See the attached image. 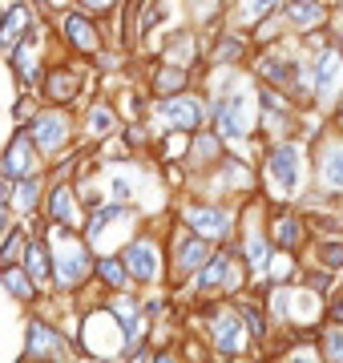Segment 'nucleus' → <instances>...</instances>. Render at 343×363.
<instances>
[{
    "instance_id": "obj_2",
    "label": "nucleus",
    "mask_w": 343,
    "mask_h": 363,
    "mask_svg": "<svg viewBox=\"0 0 343 363\" xmlns=\"http://www.w3.org/2000/svg\"><path fill=\"white\" fill-rule=\"evenodd\" d=\"M254 125V101L247 89L238 93H223L218 101H214V133L226 138V142H235V138H247Z\"/></svg>"
},
{
    "instance_id": "obj_15",
    "label": "nucleus",
    "mask_w": 343,
    "mask_h": 363,
    "mask_svg": "<svg viewBox=\"0 0 343 363\" xmlns=\"http://www.w3.org/2000/svg\"><path fill=\"white\" fill-rule=\"evenodd\" d=\"M315 174L327 190H343V138L339 142H327L319 150V162H315Z\"/></svg>"
},
{
    "instance_id": "obj_6",
    "label": "nucleus",
    "mask_w": 343,
    "mask_h": 363,
    "mask_svg": "<svg viewBox=\"0 0 343 363\" xmlns=\"http://www.w3.org/2000/svg\"><path fill=\"white\" fill-rule=\"evenodd\" d=\"M275 315L291 327H307L319 319V295L311 291H275Z\"/></svg>"
},
{
    "instance_id": "obj_19",
    "label": "nucleus",
    "mask_w": 343,
    "mask_h": 363,
    "mask_svg": "<svg viewBox=\"0 0 343 363\" xmlns=\"http://www.w3.org/2000/svg\"><path fill=\"white\" fill-rule=\"evenodd\" d=\"M0 283H4V291H9L13 298H21V303H28V298L37 295V291H33V274H28L25 267H13V262H4Z\"/></svg>"
},
{
    "instance_id": "obj_32",
    "label": "nucleus",
    "mask_w": 343,
    "mask_h": 363,
    "mask_svg": "<svg viewBox=\"0 0 343 363\" xmlns=\"http://www.w3.org/2000/svg\"><path fill=\"white\" fill-rule=\"evenodd\" d=\"M178 85H186V65H170L158 81H154V89L158 93H170V89H178Z\"/></svg>"
},
{
    "instance_id": "obj_28",
    "label": "nucleus",
    "mask_w": 343,
    "mask_h": 363,
    "mask_svg": "<svg viewBox=\"0 0 343 363\" xmlns=\"http://www.w3.org/2000/svg\"><path fill=\"white\" fill-rule=\"evenodd\" d=\"M85 130H89L93 138H109V133H113V113H109L106 105H93L89 117H85Z\"/></svg>"
},
{
    "instance_id": "obj_33",
    "label": "nucleus",
    "mask_w": 343,
    "mask_h": 363,
    "mask_svg": "<svg viewBox=\"0 0 343 363\" xmlns=\"http://www.w3.org/2000/svg\"><path fill=\"white\" fill-rule=\"evenodd\" d=\"M242 323H247L251 339H263L266 335V323H263V311H259V307H247V303H242Z\"/></svg>"
},
{
    "instance_id": "obj_21",
    "label": "nucleus",
    "mask_w": 343,
    "mask_h": 363,
    "mask_svg": "<svg viewBox=\"0 0 343 363\" xmlns=\"http://www.w3.org/2000/svg\"><path fill=\"white\" fill-rule=\"evenodd\" d=\"M45 210H49L53 222L73 226V190H69V186H53V190L45 194Z\"/></svg>"
},
{
    "instance_id": "obj_1",
    "label": "nucleus",
    "mask_w": 343,
    "mask_h": 363,
    "mask_svg": "<svg viewBox=\"0 0 343 363\" xmlns=\"http://www.w3.org/2000/svg\"><path fill=\"white\" fill-rule=\"evenodd\" d=\"M49 247H53V262H57V271H53V286L57 291H73V286L89 274V238L81 242L77 234L69 230L65 222H53L49 226Z\"/></svg>"
},
{
    "instance_id": "obj_29",
    "label": "nucleus",
    "mask_w": 343,
    "mask_h": 363,
    "mask_svg": "<svg viewBox=\"0 0 343 363\" xmlns=\"http://www.w3.org/2000/svg\"><path fill=\"white\" fill-rule=\"evenodd\" d=\"M291 73H295V65H291L287 57H266V61H263V77L275 81V85H287Z\"/></svg>"
},
{
    "instance_id": "obj_4",
    "label": "nucleus",
    "mask_w": 343,
    "mask_h": 363,
    "mask_svg": "<svg viewBox=\"0 0 343 363\" xmlns=\"http://www.w3.org/2000/svg\"><path fill=\"white\" fill-rule=\"evenodd\" d=\"M158 121L166 125L170 133H194L202 125V109L194 97H186V93H178V97H166V101H158Z\"/></svg>"
},
{
    "instance_id": "obj_39",
    "label": "nucleus",
    "mask_w": 343,
    "mask_h": 363,
    "mask_svg": "<svg viewBox=\"0 0 343 363\" xmlns=\"http://www.w3.org/2000/svg\"><path fill=\"white\" fill-rule=\"evenodd\" d=\"M28 113H33V105H13V117H16V121H21V117H28Z\"/></svg>"
},
{
    "instance_id": "obj_35",
    "label": "nucleus",
    "mask_w": 343,
    "mask_h": 363,
    "mask_svg": "<svg viewBox=\"0 0 343 363\" xmlns=\"http://www.w3.org/2000/svg\"><path fill=\"white\" fill-rule=\"evenodd\" d=\"M21 247H28V238H25V230H21V226H13L9 242H0V262H13V255H16Z\"/></svg>"
},
{
    "instance_id": "obj_8",
    "label": "nucleus",
    "mask_w": 343,
    "mask_h": 363,
    "mask_svg": "<svg viewBox=\"0 0 343 363\" xmlns=\"http://www.w3.org/2000/svg\"><path fill=\"white\" fill-rule=\"evenodd\" d=\"M33 142H37V150L45 157H57V150H65L69 145V117L57 113V109H49V113H40L37 121H33Z\"/></svg>"
},
{
    "instance_id": "obj_17",
    "label": "nucleus",
    "mask_w": 343,
    "mask_h": 363,
    "mask_svg": "<svg viewBox=\"0 0 343 363\" xmlns=\"http://www.w3.org/2000/svg\"><path fill=\"white\" fill-rule=\"evenodd\" d=\"M33 25V13H28V4H13L9 9V16L0 21V49L13 52L16 45H21V37H25V28Z\"/></svg>"
},
{
    "instance_id": "obj_9",
    "label": "nucleus",
    "mask_w": 343,
    "mask_h": 363,
    "mask_svg": "<svg viewBox=\"0 0 343 363\" xmlns=\"http://www.w3.org/2000/svg\"><path fill=\"white\" fill-rule=\"evenodd\" d=\"M339 85H343V52L323 49L315 57V69H311V93H315L319 101H331Z\"/></svg>"
},
{
    "instance_id": "obj_24",
    "label": "nucleus",
    "mask_w": 343,
    "mask_h": 363,
    "mask_svg": "<svg viewBox=\"0 0 343 363\" xmlns=\"http://www.w3.org/2000/svg\"><path fill=\"white\" fill-rule=\"evenodd\" d=\"M49 250H53V247H45V242H37V238H28V247H25L28 274H33L37 283H45V279H53V271H49Z\"/></svg>"
},
{
    "instance_id": "obj_16",
    "label": "nucleus",
    "mask_w": 343,
    "mask_h": 363,
    "mask_svg": "<svg viewBox=\"0 0 343 363\" xmlns=\"http://www.w3.org/2000/svg\"><path fill=\"white\" fill-rule=\"evenodd\" d=\"M61 28H65V40L77 52H97V28H93V21L85 13L65 16V21H61Z\"/></svg>"
},
{
    "instance_id": "obj_20",
    "label": "nucleus",
    "mask_w": 343,
    "mask_h": 363,
    "mask_svg": "<svg viewBox=\"0 0 343 363\" xmlns=\"http://www.w3.org/2000/svg\"><path fill=\"white\" fill-rule=\"evenodd\" d=\"M283 16H287L295 28H315V25H323V9H319L315 0H291V4H283Z\"/></svg>"
},
{
    "instance_id": "obj_34",
    "label": "nucleus",
    "mask_w": 343,
    "mask_h": 363,
    "mask_svg": "<svg viewBox=\"0 0 343 363\" xmlns=\"http://www.w3.org/2000/svg\"><path fill=\"white\" fill-rule=\"evenodd\" d=\"M214 57H218V65H230V61H238V57H242V40H235V37L218 40V49H214Z\"/></svg>"
},
{
    "instance_id": "obj_26",
    "label": "nucleus",
    "mask_w": 343,
    "mask_h": 363,
    "mask_svg": "<svg viewBox=\"0 0 343 363\" xmlns=\"http://www.w3.org/2000/svg\"><path fill=\"white\" fill-rule=\"evenodd\" d=\"M275 242H279V247H287V250H295L299 242H303V222L291 218V214L275 218Z\"/></svg>"
},
{
    "instance_id": "obj_38",
    "label": "nucleus",
    "mask_w": 343,
    "mask_h": 363,
    "mask_svg": "<svg viewBox=\"0 0 343 363\" xmlns=\"http://www.w3.org/2000/svg\"><path fill=\"white\" fill-rule=\"evenodd\" d=\"M186 4H190V9H194L198 16H206V13H210V4H214V0H186Z\"/></svg>"
},
{
    "instance_id": "obj_22",
    "label": "nucleus",
    "mask_w": 343,
    "mask_h": 363,
    "mask_svg": "<svg viewBox=\"0 0 343 363\" xmlns=\"http://www.w3.org/2000/svg\"><path fill=\"white\" fill-rule=\"evenodd\" d=\"M9 202H13V210L16 214H33V210H37V202H40V178L37 174H33V178H21L13 186V198H9Z\"/></svg>"
},
{
    "instance_id": "obj_11",
    "label": "nucleus",
    "mask_w": 343,
    "mask_h": 363,
    "mask_svg": "<svg viewBox=\"0 0 343 363\" xmlns=\"http://www.w3.org/2000/svg\"><path fill=\"white\" fill-rule=\"evenodd\" d=\"M25 359H65V343L49 323L33 319L25 331Z\"/></svg>"
},
{
    "instance_id": "obj_13",
    "label": "nucleus",
    "mask_w": 343,
    "mask_h": 363,
    "mask_svg": "<svg viewBox=\"0 0 343 363\" xmlns=\"http://www.w3.org/2000/svg\"><path fill=\"white\" fill-rule=\"evenodd\" d=\"M247 327L238 323L230 311H223V315H214V323H210V339H214V347L223 351V355H238V351L247 347Z\"/></svg>"
},
{
    "instance_id": "obj_27",
    "label": "nucleus",
    "mask_w": 343,
    "mask_h": 363,
    "mask_svg": "<svg viewBox=\"0 0 343 363\" xmlns=\"http://www.w3.org/2000/svg\"><path fill=\"white\" fill-rule=\"evenodd\" d=\"M275 4H283V0H238V16H242L247 25H259L263 16L275 13Z\"/></svg>"
},
{
    "instance_id": "obj_5",
    "label": "nucleus",
    "mask_w": 343,
    "mask_h": 363,
    "mask_svg": "<svg viewBox=\"0 0 343 363\" xmlns=\"http://www.w3.org/2000/svg\"><path fill=\"white\" fill-rule=\"evenodd\" d=\"M37 142L33 133H13V142L4 145V157H0V174L4 182H21V178H33L37 174V157H33Z\"/></svg>"
},
{
    "instance_id": "obj_37",
    "label": "nucleus",
    "mask_w": 343,
    "mask_h": 363,
    "mask_svg": "<svg viewBox=\"0 0 343 363\" xmlns=\"http://www.w3.org/2000/svg\"><path fill=\"white\" fill-rule=\"evenodd\" d=\"M271 262H275V267H266V271H271V279H291V274H295V262L283 259V255H279V259H271Z\"/></svg>"
},
{
    "instance_id": "obj_12",
    "label": "nucleus",
    "mask_w": 343,
    "mask_h": 363,
    "mask_svg": "<svg viewBox=\"0 0 343 363\" xmlns=\"http://www.w3.org/2000/svg\"><path fill=\"white\" fill-rule=\"evenodd\" d=\"M210 259V247H206V238L202 234H190V238H178V247H174V274L186 279V274H198Z\"/></svg>"
},
{
    "instance_id": "obj_3",
    "label": "nucleus",
    "mask_w": 343,
    "mask_h": 363,
    "mask_svg": "<svg viewBox=\"0 0 343 363\" xmlns=\"http://www.w3.org/2000/svg\"><path fill=\"white\" fill-rule=\"evenodd\" d=\"M266 178H271V190H275L283 202L295 198L299 182H303V150L295 142H283L266 154Z\"/></svg>"
},
{
    "instance_id": "obj_23",
    "label": "nucleus",
    "mask_w": 343,
    "mask_h": 363,
    "mask_svg": "<svg viewBox=\"0 0 343 363\" xmlns=\"http://www.w3.org/2000/svg\"><path fill=\"white\" fill-rule=\"evenodd\" d=\"M218 142H223L218 133H198V138H194V150H190V166L194 169L218 166V162H210V157H218V150H223Z\"/></svg>"
},
{
    "instance_id": "obj_10",
    "label": "nucleus",
    "mask_w": 343,
    "mask_h": 363,
    "mask_svg": "<svg viewBox=\"0 0 343 363\" xmlns=\"http://www.w3.org/2000/svg\"><path fill=\"white\" fill-rule=\"evenodd\" d=\"M182 218L190 222V230L202 234L206 242H223L226 234H230V214L218 206H186Z\"/></svg>"
},
{
    "instance_id": "obj_31",
    "label": "nucleus",
    "mask_w": 343,
    "mask_h": 363,
    "mask_svg": "<svg viewBox=\"0 0 343 363\" xmlns=\"http://www.w3.org/2000/svg\"><path fill=\"white\" fill-rule=\"evenodd\" d=\"M319 262L327 267V271H339L343 267V242H319Z\"/></svg>"
},
{
    "instance_id": "obj_14",
    "label": "nucleus",
    "mask_w": 343,
    "mask_h": 363,
    "mask_svg": "<svg viewBox=\"0 0 343 363\" xmlns=\"http://www.w3.org/2000/svg\"><path fill=\"white\" fill-rule=\"evenodd\" d=\"M230 267H235V262H230V255H223V250H218V255H210V259H206V267H202L198 271V291L202 295H214V291H235V274H230Z\"/></svg>"
},
{
    "instance_id": "obj_36",
    "label": "nucleus",
    "mask_w": 343,
    "mask_h": 363,
    "mask_svg": "<svg viewBox=\"0 0 343 363\" xmlns=\"http://www.w3.org/2000/svg\"><path fill=\"white\" fill-rule=\"evenodd\" d=\"M77 4H81V13L85 16H109L121 0H77Z\"/></svg>"
},
{
    "instance_id": "obj_18",
    "label": "nucleus",
    "mask_w": 343,
    "mask_h": 363,
    "mask_svg": "<svg viewBox=\"0 0 343 363\" xmlns=\"http://www.w3.org/2000/svg\"><path fill=\"white\" fill-rule=\"evenodd\" d=\"M81 89V77L73 69H49V77H45V93L53 97V101H73Z\"/></svg>"
},
{
    "instance_id": "obj_30",
    "label": "nucleus",
    "mask_w": 343,
    "mask_h": 363,
    "mask_svg": "<svg viewBox=\"0 0 343 363\" xmlns=\"http://www.w3.org/2000/svg\"><path fill=\"white\" fill-rule=\"evenodd\" d=\"M319 351H323V359H343V327H327Z\"/></svg>"
},
{
    "instance_id": "obj_40",
    "label": "nucleus",
    "mask_w": 343,
    "mask_h": 363,
    "mask_svg": "<svg viewBox=\"0 0 343 363\" xmlns=\"http://www.w3.org/2000/svg\"><path fill=\"white\" fill-rule=\"evenodd\" d=\"M335 319H339V323H343V303H339V307H335Z\"/></svg>"
},
{
    "instance_id": "obj_25",
    "label": "nucleus",
    "mask_w": 343,
    "mask_h": 363,
    "mask_svg": "<svg viewBox=\"0 0 343 363\" xmlns=\"http://www.w3.org/2000/svg\"><path fill=\"white\" fill-rule=\"evenodd\" d=\"M93 271H97V279L109 286V291H121L125 286V279H130V271H125V262L113 259V255H106V259L93 262Z\"/></svg>"
},
{
    "instance_id": "obj_7",
    "label": "nucleus",
    "mask_w": 343,
    "mask_h": 363,
    "mask_svg": "<svg viewBox=\"0 0 343 363\" xmlns=\"http://www.w3.org/2000/svg\"><path fill=\"white\" fill-rule=\"evenodd\" d=\"M121 262H125V271H130L133 283H154L162 274V255L154 247V238H137L130 247L121 250Z\"/></svg>"
}]
</instances>
